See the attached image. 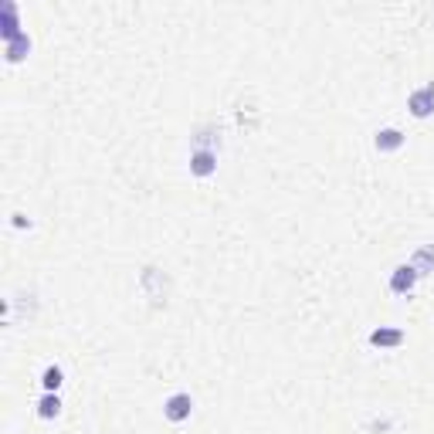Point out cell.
<instances>
[{"mask_svg":"<svg viewBox=\"0 0 434 434\" xmlns=\"http://www.w3.org/2000/svg\"><path fill=\"white\" fill-rule=\"evenodd\" d=\"M407 108H411L414 119H428V116H434V82L431 85H424V89H418V92H411Z\"/></svg>","mask_w":434,"mask_h":434,"instance_id":"cell-4","label":"cell"},{"mask_svg":"<svg viewBox=\"0 0 434 434\" xmlns=\"http://www.w3.org/2000/svg\"><path fill=\"white\" fill-rule=\"evenodd\" d=\"M58 414H62V397H58V394H45V397L38 401V418L55 421Z\"/></svg>","mask_w":434,"mask_h":434,"instance_id":"cell-10","label":"cell"},{"mask_svg":"<svg viewBox=\"0 0 434 434\" xmlns=\"http://www.w3.org/2000/svg\"><path fill=\"white\" fill-rule=\"evenodd\" d=\"M190 411H194V397L190 394H173L163 401V418L173 421V424H184L190 418Z\"/></svg>","mask_w":434,"mask_h":434,"instance_id":"cell-2","label":"cell"},{"mask_svg":"<svg viewBox=\"0 0 434 434\" xmlns=\"http://www.w3.org/2000/svg\"><path fill=\"white\" fill-rule=\"evenodd\" d=\"M373 146H377L380 153H397L404 146V133L394 129V126H387V129H380V133L373 136Z\"/></svg>","mask_w":434,"mask_h":434,"instance_id":"cell-7","label":"cell"},{"mask_svg":"<svg viewBox=\"0 0 434 434\" xmlns=\"http://www.w3.org/2000/svg\"><path fill=\"white\" fill-rule=\"evenodd\" d=\"M21 14H17V4L14 0H4L0 4V38H4V45L7 41H14V38H21Z\"/></svg>","mask_w":434,"mask_h":434,"instance_id":"cell-1","label":"cell"},{"mask_svg":"<svg viewBox=\"0 0 434 434\" xmlns=\"http://www.w3.org/2000/svg\"><path fill=\"white\" fill-rule=\"evenodd\" d=\"M14 228H31V221L24 214H14Z\"/></svg>","mask_w":434,"mask_h":434,"instance_id":"cell-12","label":"cell"},{"mask_svg":"<svg viewBox=\"0 0 434 434\" xmlns=\"http://www.w3.org/2000/svg\"><path fill=\"white\" fill-rule=\"evenodd\" d=\"M190 173L194 177H211V173H217V153L214 150H194L190 153Z\"/></svg>","mask_w":434,"mask_h":434,"instance_id":"cell-6","label":"cell"},{"mask_svg":"<svg viewBox=\"0 0 434 434\" xmlns=\"http://www.w3.org/2000/svg\"><path fill=\"white\" fill-rule=\"evenodd\" d=\"M65 384V370L58 367V363H51V367H45V373H41V387H45V394H58Z\"/></svg>","mask_w":434,"mask_h":434,"instance_id":"cell-9","label":"cell"},{"mask_svg":"<svg viewBox=\"0 0 434 434\" xmlns=\"http://www.w3.org/2000/svg\"><path fill=\"white\" fill-rule=\"evenodd\" d=\"M418 272H414V265H397L394 272H390V292L394 295H411L414 292V285H418Z\"/></svg>","mask_w":434,"mask_h":434,"instance_id":"cell-3","label":"cell"},{"mask_svg":"<svg viewBox=\"0 0 434 434\" xmlns=\"http://www.w3.org/2000/svg\"><path fill=\"white\" fill-rule=\"evenodd\" d=\"M411 265H414V272H418V275H428V272H434V245H424V248L414 251Z\"/></svg>","mask_w":434,"mask_h":434,"instance_id":"cell-11","label":"cell"},{"mask_svg":"<svg viewBox=\"0 0 434 434\" xmlns=\"http://www.w3.org/2000/svg\"><path fill=\"white\" fill-rule=\"evenodd\" d=\"M404 329H397V326H380V329H373L370 333V346H377V350H397V346H404Z\"/></svg>","mask_w":434,"mask_h":434,"instance_id":"cell-5","label":"cell"},{"mask_svg":"<svg viewBox=\"0 0 434 434\" xmlns=\"http://www.w3.org/2000/svg\"><path fill=\"white\" fill-rule=\"evenodd\" d=\"M4 55H7V62L11 65L24 62V58L31 55V38H28V31L21 34V38H14V41H7V45H4Z\"/></svg>","mask_w":434,"mask_h":434,"instance_id":"cell-8","label":"cell"}]
</instances>
